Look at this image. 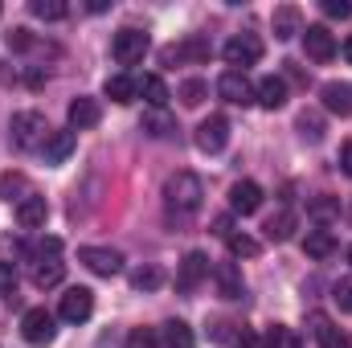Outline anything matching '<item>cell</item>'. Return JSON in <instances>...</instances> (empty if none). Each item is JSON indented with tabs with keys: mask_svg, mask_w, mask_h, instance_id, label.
<instances>
[{
	"mask_svg": "<svg viewBox=\"0 0 352 348\" xmlns=\"http://www.w3.org/2000/svg\"><path fill=\"white\" fill-rule=\"evenodd\" d=\"M78 262L87 270H94V274H102V279H111V274L123 270V254L119 250H107V246H82L78 250Z\"/></svg>",
	"mask_w": 352,
	"mask_h": 348,
	"instance_id": "9",
	"label": "cell"
},
{
	"mask_svg": "<svg viewBox=\"0 0 352 348\" xmlns=\"http://www.w3.org/2000/svg\"><path fill=\"white\" fill-rule=\"evenodd\" d=\"M98 119H102V111H98L94 98H74V102H70V131L98 127Z\"/></svg>",
	"mask_w": 352,
	"mask_h": 348,
	"instance_id": "17",
	"label": "cell"
},
{
	"mask_svg": "<svg viewBox=\"0 0 352 348\" xmlns=\"http://www.w3.org/2000/svg\"><path fill=\"white\" fill-rule=\"evenodd\" d=\"M160 283H164V270H160V266H152V262L131 270V287H135V291H156Z\"/></svg>",
	"mask_w": 352,
	"mask_h": 348,
	"instance_id": "31",
	"label": "cell"
},
{
	"mask_svg": "<svg viewBox=\"0 0 352 348\" xmlns=\"http://www.w3.org/2000/svg\"><path fill=\"white\" fill-rule=\"evenodd\" d=\"M123 348H160V336H156L152 328H131Z\"/></svg>",
	"mask_w": 352,
	"mask_h": 348,
	"instance_id": "38",
	"label": "cell"
},
{
	"mask_svg": "<svg viewBox=\"0 0 352 348\" xmlns=\"http://www.w3.org/2000/svg\"><path fill=\"white\" fill-rule=\"evenodd\" d=\"M226 246H230V254L234 259H254L263 246H258V238H250V234H230L226 238Z\"/></svg>",
	"mask_w": 352,
	"mask_h": 348,
	"instance_id": "35",
	"label": "cell"
},
{
	"mask_svg": "<svg viewBox=\"0 0 352 348\" xmlns=\"http://www.w3.org/2000/svg\"><path fill=\"white\" fill-rule=\"evenodd\" d=\"M303 50H307L311 62H332L336 58V37L324 25H307L303 29Z\"/></svg>",
	"mask_w": 352,
	"mask_h": 348,
	"instance_id": "10",
	"label": "cell"
},
{
	"mask_svg": "<svg viewBox=\"0 0 352 348\" xmlns=\"http://www.w3.org/2000/svg\"><path fill=\"white\" fill-rule=\"evenodd\" d=\"M340 168H344V176H352V140L340 148Z\"/></svg>",
	"mask_w": 352,
	"mask_h": 348,
	"instance_id": "44",
	"label": "cell"
},
{
	"mask_svg": "<svg viewBox=\"0 0 352 348\" xmlns=\"http://www.w3.org/2000/svg\"><path fill=\"white\" fill-rule=\"evenodd\" d=\"M192 140H197V148H201V152L217 156V152L230 144V119H226V115H209V119H201Z\"/></svg>",
	"mask_w": 352,
	"mask_h": 348,
	"instance_id": "5",
	"label": "cell"
},
{
	"mask_svg": "<svg viewBox=\"0 0 352 348\" xmlns=\"http://www.w3.org/2000/svg\"><path fill=\"white\" fill-rule=\"evenodd\" d=\"M303 250H307V259H328V254L336 250L332 230H311V234L303 238Z\"/></svg>",
	"mask_w": 352,
	"mask_h": 348,
	"instance_id": "29",
	"label": "cell"
},
{
	"mask_svg": "<svg viewBox=\"0 0 352 348\" xmlns=\"http://www.w3.org/2000/svg\"><path fill=\"white\" fill-rule=\"evenodd\" d=\"M205 94H209V87H205L201 78H188V83L180 87V102H184V107H201Z\"/></svg>",
	"mask_w": 352,
	"mask_h": 348,
	"instance_id": "36",
	"label": "cell"
},
{
	"mask_svg": "<svg viewBox=\"0 0 352 348\" xmlns=\"http://www.w3.org/2000/svg\"><path fill=\"white\" fill-rule=\"evenodd\" d=\"M263 230H266V238H270V242H287V238L295 234V213H291V209H278L274 217H266Z\"/></svg>",
	"mask_w": 352,
	"mask_h": 348,
	"instance_id": "26",
	"label": "cell"
},
{
	"mask_svg": "<svg viewBox=\"0 0 352 348\" xmlns=\"http://www.w3.org/2000/svg\"><path fill=\"white\" fill-rule=\"evenodd\" d=\"M311 336L320 340V348H352L349 340L340 336V328H336L324 312H316V316H311Z\"/></svg>",
	"mask_w": 352,
	"mask_h": 348,
	"instance_id": "19",
	"label": "cell"
},
{
	"mask_svg": "<svg viewBox=\"0 0 352 348\" xmlns=\"http://www.w3.org/2000/svg\"><path fill=\"white\" fill-rule=\"evenodd\" d=\"M221 58H226V66H230V70H242V74H246V66H254V62L263 58V41H258L254 33H238V37H230V41H226Z\"/></svg>",
	"mask_w": 352,
	"mask_h": 348,
	"instance_id": "3",
	"label": "cell"
},
{
	"mask_svg": "<svg viewBox=\"0 0 352 348\" xmlns=\"http://www.w3.org/2000/svg\"><path fill=\"white\" fill-rule=\"evenodd\" d=\"M205 62L209 58V41L205 37H192V41H184V45H176V50H168L164 54V62Z\"/></svg>",
	"mask_w": 352,
	"mask_h": 348,
	"instance_id": "27",
	"label": "cell"
},
{
	"mask_svg": "<svg viewBox=\"0 0 352 348\" xmlns=\"http://www.w3.org/2000/svg\"><path fill=\"white\" fill-rule=\"evenodd\" d=\"M29 12H33V17H41V21H62V17L70 12V4H66V0H33V4H29Z\"/></svg>",
	"mask_w": 352,
	"mask_h": 348,
	"instance_id": "34",
	"label": "cell"
},
{
	"mask_svg": "<svg viewBox=\"0 0 352 348\" xmlns=\"http://www.w3.org/2000/svg\"><path fill=\"white\" fill-rule=\"evenodd\" d=\"M144 131L152 135V140H168L176 131V119L168 111H156V107H148V115H144Z\"/></svg>",
	"mask_w": 352,
	"mask_h": 348,
	"instance_id": "25",
	"label": "cell"
},
{
	"mask_svg": "<svg viewBox=\"0 0 352 348\" xmlns=\"http://www.w3.org/2000/svg\"><path fill=\"white\" fill-rule=\"evenodd\" d=\"M0 197H4L8 205H21V201L33 197V184H29L21 173H4L0 176Z\"/></svg>",
	"mask_w": 352,
	"mask_h": 348,
	"instance_id": "23",
	"label": "cell"
},
{
	"mask_svg": "<svg viewBox=\"0 0 352 348\" xmlns=\"http://www.w3.org/2000/svg\"><path fill=\"white\" fill-rule=\"evenodd\" d=\"M209 274V259L201 254V250H188L184 254V262H180V270H176V287L188 295V291H197L201 287V279Z\"/></svg>",
	"mask_w": 352,
	"mask_h": 348,
	"instance_id": "11",
	"label": "cell"
},
{
	"mask_svg": "<svg viewBox=\"0 0 352 348\" xmlns=\"http://www.w3.org/2000/svg\"><path fill=\"white\" fill-rule=\"evenodd\" d=\"M254 102H258V107H266V111H278V107L287 102V83H283L278 74L263 78V83L254 87Z\"/></svg>",
	"mask_w": 352,
	"mask_h": 348,
	"instance_id": "16",
	"label": "cell"
},
{
	"mask_svg": "<svg viewBox=\"0 0 352 348\" xmlns=\"http://www.w3.org/2000/svg\"><path fill=\"white\" fill-rule=\"evenodd\" d=\"M324 12H328V17H336V21H349L352 4H349V0H324Z\"/></svg>",
	"mask_w": 352,
	"mask_h": 348,
	"instance_id": "40",
	"label": "cell"
},
{
	"mask_svg": "<svg viewBox=\"0 0 352 348\" xmlns=\"http://www.w3.org/2000/svg\"><path fill=\"white\" fill-rule=\"evenodd\" d=\"M263 348H303V345H299V336H295L287 324H270V328H266Z\"/></svg>",
	"mask_w": 352,
	"mask_h": 348,
	"instance_id": "32",
	"label": "cell"
},
{
	"mask_svg": "<svg viewBox=\"0 0 352 348\" xmlns=\"http://www.w3.org/2000/svg\"><path fill=\"white\" fill-rule=\"evenodd\" d=\"M29 279H33V287H41V291H45V287H58V283L66 279V262L58 259V254H37Z\"/></svg>",
	"mask_w": 352,
	"mask_h": 348,
	"instance_id": "13",
	"label": "cell"
},
{
	"mask_svg": "<svg viewBox=\"0 0 352 348\" xmlns=\"http://www.w3.org/2000/svg\"><path fill=\"white\" fill-rule=\"evenodd\" d=\"M45 213H50V209H45V197H37V193L16 205V221H21L25 230H41V226H45Z\"/></svg>",
	"mask_w": 352,
	"mask_h": 348,
	"instance_id": "22",
	"label": "cell"
},
{
	"mask_svg": "<svg viewBox=\"0 0 352 348\" xmlns=\"http://www.w3.org/2000/svg\"><path fill=\"white\" fill-rule=\"evenodd\" d=\"M164 348H197V340H192V328H188L184 320L164 324Z\"/></svg>",
	"mask_w": 352,
	"mask_h": 348,
	"instance_id": "30",
	"label": "cell"
},
{
	"mask_svg": "<svg viewBox=\"0 0 352 348\" xmlns=\"http://www.w3.org/2000/svg\"><path fill=\"white\" fill-rule=\"evenodd\" d=\"M213 283H217V295H221V299H242V295H246L242 270H238L234 262H217V266H213Z\"/></svg>",
	"mask_w": 352,
	"mask_h": 348,
	"instance_id": "14",
	"label": "cell"
},
{
	"mask_svg": "<svg viewBox=\"0 0 352 348\" xmlns=\"http://www.w3.org/2000/svg\"><path fill=\"white\" fill-rule=\"evenodd\" d=\"M0 295L8 303H16V266L12 262H0Z\"/></svg>",
	"mask_w": 352,
	"mask_h": 348,
	"instance_id": "37",
	"label": "cell"
},
{
	"mask_svg": "<svg viewBox=\"0 0 352 348\" xmlns=\"http://www.w3.org/2000/svg\"><path fill=\"white\" fill-rule=\"evenodd\" d=\"M111 54H115L119 66L144 62V54H148V33H140V29H119V33L111 37Z\"/></svg>",
	"mask_w": 352,
	"mask_h": 348,
	"instance_id": "4",
	"label": "cell"
},
{
	"mask_svg": "<svg viewBox=\"0 0 352 348\" xmlns=\"http://www.w3.org/2000/svg\"><path fill=\"white\" fill-rule=\"evenodd\" d=\"M135 90H140V98H148V107H156V111L168 107V83H164V78L144 74V78H135Z\"/></svg>",
	"mask_w": 352,
	"mask_h": 348,
	"instance_id": "21",
	"label": "cell"
},
{
	"mask_svg": "<svg viewBox=\"0 0 352 348\" xmlns=\"http://www.w3.org/2000/svg\"><path fill=\"white\" fill-rule=\"evenodd\" d=\"M307 217L324 230V226H332V221L340 217V201H336V197H311V201H307Z\"/></svg>",
	"mask_w": 352,
	"mask_h": 348,
	"instance_id": "24",
	"label": "cell"
},
{
	"mask_svg": "<svg viewBox=\"0 0 352 348\" xmlns=\"http://www.w3.org/2000/svg\"><path fill=\"white\" fill-rule=\"evenodd\" d=\"M234 345H238V348H263V340H258L254 332H246V328H242V332L234 336Z\"/></svg>",
	"mask_w": 352,
	"mask_h": 348,
	"instance_id": "43",
	"label": "cell"
},
{
	"mask_svg": "<svg viewBox=\"0 0 352 348\" xmlns=\"http://www.w3.org/2000/svg\"><path fill=\"white\" fill-rule=\"evenodd\" d=\"M217 94H221L226 102H234V107H250V102H254V83H250L242 70H226V74L217 78Z\"/></svg>",
	"mask_w": 352,
	"mask_h": 348,
	"instance_id": "8",
	"label": "cell"
},
{
	"mask_svg": "<svg viewBox=\"0 0 352 348\" xmlns=\"http://www.w3.org/2000/svg\"><path fill=\"white\" fill-rule=\"evenodd\" d=\"M205 201V184L197 173H173L164 180V209L173 221H188Z\"/></svg>",
	"mask_w": 352,
	"mask_h": 348,
	"instance_id": "1",
	"label": "cell"
},
{
	"mask_svg": "<svg viewBox=\"0 0 352 348\" xmlns=\"http://www.w3.org/2000/svg\"><path fill=\"white\" fill-rule=\"evenodd\" d=\"M90 312H94V291H87V287H70V291L62 295L58 316H62L66 324H87Z\"/></svg>",
	"mask_w": 352,
	"mask_h": 348,
	"instance_id": "7",
	"label": "cell"
},
{
	"mask_svg": "<svg viewBox=\"0 0 352 348\" xmlns=\"http://www.w3.org/2000/svg\"><path fill=\"white\" fill-rule=\"evenodd\" d=\"M270 29H274V37H278V41H291L295 33H303V29H299V8H295V4H283V8H274V17H270Z\"/></svg>",
	"mask_w": 352,
	"mask_h": 348,
	"instance_id": "20",
	"label": "cell"
},
{
	"mask_svg": "<svg viewBox=\"0 0 352 348\" xmlns=\"http://www.w3.org/2000/svg\"><path fill=\"white\" fill-rule=\"evenodd\" d=\"M230 209L242 213V217L258 213V209H263V188H258L254 180H238V184L230 188Z\"/></svg>",
	"mask_w": 352,
	"mask_h": 348,
	"instance_id": "12",
	"label": "cell"
},
{
	"mask_svg": "<svg viewBox=\"0 0 352 348\" xmlns=\"http://www.w3.org/2000/svg\"><path fill=\"white\" fill-rule=\"evenodd\" d=\"M332 299H336V307H340V312H349V316H352V274H349V279H340V283L332 287Z\"/></svg>",
	"mask_w": 352,
	"mask_h": 348,
	"instance_id": "39",
	"label": "cell"
},
{
	"mask_svg": "<svg viewBox=\"0 0 352 348\" xmlns=\"http://www.w3.org/2000/svg\"><path fill=\"white\" fill-rule=\"evenodd\" d=\"M349 262H352V246H349Z\"/></svg>",
	"mask_w": 352,
	"mask_h": 348,
	"instance_id": "46",
	"label": "cell"
},
{
	"mask_svg": "<svg viewBox=\"0 0 352 348\" xmlns=\"http://www.w3.org/2000/svg\"><path fill=\"white\" fill-rule=\"evenodd\" d=\"M320 98H324V107L332 115H352V87L349 83H324Z\"/></svg>",
	"mask_w": 352,
	"mask_h": 348,
	"instance_id": "18",
	"label": "cell"
},
{
	"mask_svg": "<svg viewBox=\"0 0 352 348\" xmlns=\"http://www.w3.org/2000/svg\"><path fill=\"white\" fill-rule=\"evenodd\" d=\"M344 58H349V66H352V37L344 41Z\"/></svg>",
	"mask_w": 352,
	"mask_h": 348,
	"instance_id": "45",
	"label": "cell"
},
{
	"mask_svg": "<svg viewBox=\"0 0 352 348\" xmlns=\"http://www.w3.org/2000/svg\"><path fill=\"white\" fill-rule=\"evenodd\" d=\"M21 336H25L29 345H50V340L58 336V320H54L45 307H29V312L21 316Z\"/></svg>",
	"mask_w": 352,
	"mask_h": 348,
	"instance_id": "6",
	"label": "cell"
},
{
	"mask_svg": "<svg viewBox=\"0 0 352 348\" xmlns=\"http://www.w3.org/2000/svg\"><path fill=\"white\" fill-rule=\"evenodd\" d=\"M33 45V33L29 29H12L8 33V50H29Z\"/></svg>",
	"mask_w": 352,
	"mask_h": 348,
	"instance_id": "41",
	"label": "cell"
},
{
	"mask_svg": "<svg viewBox=\"0 0 352 348\" xmlns=\"http://www.w3.org/2000/svg\"><path fill=\"white\" fill-rule=\"evenodd\" d=\"M12 144L21 148V152H33V148H41L45 144V135L54 131L50 123H45V115H37V111H16L12 115Z\"/></svg>",
	"mask_w": 352,
	"mask_h": 348,
	"instance_id": "2",
	"label": "cell"
},
{
	"mask_svg": "<svg viewBox=\"0 0 352 348\" xmlns=\"http://www.w3.org/2000/svg\"><path fill=\"white\" fill-rule=\"evenodd\" d=\"M213 234H217V238H230V234H234V221H230V213H221V217L213 221Z\"/></svg>",
	"mask_w": 352,
	"mask_h": 348,
	"instance_id": "42",
	"label": "cell"
},
{
	"mask_svg": "<svg viewBox=\"0 0 352 348\" xmlns=\"http://www.w3.org/2000/svg\"><path fill=\"white\" fill-rule=\"evenodd\" d=\"M295 127H299V135H303L307 144H320V140H324V119H320L316 111H303V115L295 119Z\"/></svg>",
	"mask_w": 352,
	"mask_h": 348,
	"instance_id": "33",
	"label": "cell"
},
{
	"mask_svg": "<svg viewBox=\"0 0 352 348\" xmlns=\"http://www.w3.org/2000/svg\"><path fill=\"white\" fill-rule=\"evenodd\" d=\"M102 90H107V98H111V102H135V98H140L135 78H127V74H111Z\"/></svg>",
	"mask_w": 352,
	"mask_h": 348,
	"instance_id": "28",
	"label": "cell"
},
{
	"mask_svg": "<svg viewBox=\"0 0 352 348\" xmlns=\"http://www.w3.org/2000/svg\"><path fill=\"white\" fill-rule=\"evenodd\" d=\"M70 152H74V131H70V127H66V131H50L45 144H41L45 164H62V160H70Z\"/></svg>",
	"mask_w": 352,
	"mask_h": 348,
	"instance_id": "15",
	"label": "cell"
}]
</instances>
